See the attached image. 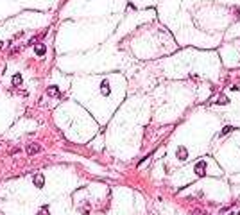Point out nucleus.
I'll use <instances>...</instances> for the list:
<instances>
[{"instance_id":"nucleus-7","label":"nucleus","mask_w":240,"mask_h":215,"mask_svg":"<svg viewBox=\"0 0 240 215\" xmlns=\"http://www.w3.org/2000/svg\"><path fill=\"white\" fill-rule=\"evenodd\" d=\"M38 215H48V210H47V206H45L43 210H39V212H38Z\"/></svg>"},{"instance_id":"nucleus-6","label":"nucleus","mask_w":240,"mask_h":215,"mask_svg":"<svg viewBox=\"0 0 240 215\" xmlns=\"http://www.w3.org/2000/svg\"><path fill=\"white\" fill-rule=\"evenodd\" d=\"M20 83H22V75H20V74H16V75L13 77V84H16V86H18Z\"/></svg>"},{"instance_id":"nucleus-5","label":"nucleus","mask_w":240,"mask_h":215,"mask_svg":"<svg viewBox=\"0 0 240 215\" xmlns=\"http://www.w3.org/2000/svg\"><path fill=\"white\" fill-rule=\"evenodd\" d=\"M102 95H109V84H108V81H104V83H102Z\"/></svg>"},{"instance_id":"nucleus-3","label":"nucleus","mask_w":240,"mask_h":215,"mask_svg":"<svg viewBox=\"0 0 240 215\" xmlns=\"http://www.w3.org/2000/svg\"><path fill=\"white\" fill-rule=\"evenodd\" d=\"M34 185H36L38 188H41V187H43V185H45V179H43V176H36V178H34Z\"/></svg>"},{"instance_id":"nucleus-4","label":"nucleus","mask_w":240,"mask_h":215,"mask_svg":"<svg viewBox=\"0 0 240 215\" xmlns=\"http://www.w3.org/2000/svg\"><path fill=\"white\" fill-rule=\"evenodd\" d=\"M47 93L54 97V95H57V93H59V90H57L56 86H48V88H47Z\"/></svg>"},{"instance_id":"nucleus-8","label":"nucleus","mask_w":240,"mask_h":215,"mask_svg":"<svg viewBox=\"0 0 240 215\" xmlns=\"http://www.w3.org/2000/svg\"><path fill=\"white\" fill-rule=\"evenodd\" d=\"M2 47H4V43H2V41H0V48H2Z\"/></svg>"},{"instance_id":"nucleus-1","label":"nucleus","mask_w":240,"mask_h":215,"mask_svg":"<svg viewBox=\"0 0 240 215\" xmlns=\"http://www.w3.org/2000/svg\"><path fill=\"white\" fill-rule=\"evenodd\" d=\"M39 151H41V145L38 142H30V143H27V147H25V152L29 156H36Z\"/></svg>"},{"instance_id":"nucleus-2","label":"nucleus","mask_w":240,"mask_h":215,"mask_svg":"<svg viewBox=\"0 0 240 215\" xmlns=\"http://www.w3.org/2000/svg\"><path fill=\"white\" fill-rule=\"evenodd\" d=\"M34 52H36V56H45L47 47H45V45H36V47H34Z\"/></svg>"}]
</instances>
